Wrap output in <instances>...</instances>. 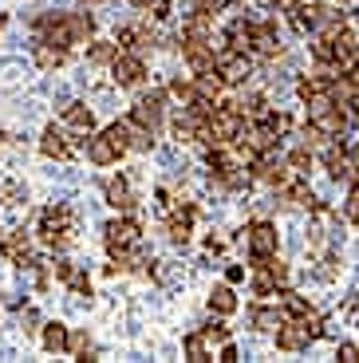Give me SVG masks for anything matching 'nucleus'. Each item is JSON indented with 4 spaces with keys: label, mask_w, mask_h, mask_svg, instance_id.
<instances>
[{
    "label": "nucleus",
    "mask_w": 359,
    "mask_h": 363,
    "mask_svg": "<svg viewBox=\"0 0 359 363\" xmlns=\"http://www.w3.org/2000/svg\"><path fill=\"white\" fill-rule=\"evenodd\" d=\"M308 127H316L320 135H340L348 127V115L328 91H320V95H308Z\"/></svg>",
    "instance_id": "2"
},
{
    "label": "nucleus",
    "mask_w": 359,
    "mask_h": 363,
    "mask_svg": "<svg viewBox=\"0 0 359 363\" xmlns=\"http://www.w3.org/2000/svg\"><path fill=\"white\" fill-rule=\"evenodd\" d=\"M36 64L44 67V72H55V67L67 64V52H63V48H55V44H44V40H40V44H36Z\"/></svg>",
    "instance_id": "26"
},
{
    "label": "nucleus",
    "mask_w": 359,
    "mask_h": 363,
    "mask_svg": "<svg viewBox=\"0 0 359 363\" xmlns=\"http://www.w3.org/2000/svg\"><path fill=\"white\" fill-rule=\"evenodd\" d=\"M118 55V44H111V40H91L87 48V64L95 67H111V60Z\"/></svg>",
    "instance_id": "27"
},
{
    "label": "nucleus",
    "mask_w": 359,
    "mask_h": 363,
    "mask_svg": "<svg viewBox=\"0 0 359 363\" xmlns=\"http://www.w3.org/2000/svg\"><path fill=\"white\" fill-rule=\"evenodd\" d=\"M233 359H237V347L225 344V347H221V363H233Z\"/></svg>",
    "instance_id": "40"
},
{
    "label": "nucleus",
    "mask_w": 359,
    "mask_h": 363,
    "mask_svg": "<svg viewBox=\"0 0 359 363\" xmlns=\"http://www.w3.org/2000/svg\"><path fill=\"white\" fill-rule=\"evenodd\" d=\"M138 9H154V4H158V0H135Z\"/></svg>",
    "instance_id": "41"
},
{
    "label": "nucleus",
    "mask_w": 359,
    "mask_h": 363,
    "mask_svg": "<svg viewBox=\"0 0 359 363\" xmlns=\"http://www.w3.org/2000/svg\"><path fill=\"white\" fill-rule=\"evenodd\" d=\"M67 352H75V355H83V359H91V355H95V344H91L83 332H72V340H67Z\"/></svg>",
    "instance_id": "33"
},
{
    "label": "nucleus",
    "mask_w": 359,
    "mask_h": 363,
    "mask_svg": "<svg viewBox=\"0 0 359 363\" xmlns=\"http://www.w3.org/2000/svg\"><path fill=\"white\" fill-rule=\"evenodd\" d=\"M272 336H277V347H280V352H304V347L312 344V332H308L300 320H285V324H280Z\"/></svg>",
    "instance_id": "13"
},
{
    "label": "nucleus",
    "mask_w": 359,
    "mask_h": 363,
    "mask_svg": "<svg viewBox=\"0 0 359 363\" xmlns=\"http://www.w3.org/2000/svg\"><path fill=\"white\" fill-rule=\"evenodd\" d=\"M340 359L359 363V344H340Z\"/></svg>",
    "instance_id": "38"
},
{
    "label": "nucleus",
    "mask_w": 359,
    "mask_h": 363,
    "mask_svg": "<svg viewBox=\"0 0 359 363\" xmlns=\"http://www.w3.org/2000/svg\"><path fill=\"white\" fill-rule=\"evenodd\" d=\"M249 320H253V328H257V332H277V328L285 324V312L272 308V304H260V308L249 312Z\"/></svg>",
    "instance_id": "22"
},
{
    "label": "nucleus",
    "mask_w": 359,
    "mask_h": 363,
    "mask_svg": "<svg viewBox=\"0 0 359 363\" xmlns=\"http://www.w3.org/2000/svg\"><path fill=\"white\" fill-rule=\"evenodd\" d=\"M285 162H288V170L297 174V178H304V174L312 170V150H308V143H304V146H297V150H292V155L285 158Z\"/></svg>",
    "instance_id": "28"
},
{
    "label": "nucleus",
    "mask_w": 359,
    "mask_h": 363,
    "mask_svg": "<svg viewBox=\"0 0 359 363\" xmlns=\"http://www.w3.org/2000/svg\"><path fill=\"white\" fill-rule=\"evenodd\" d=\"M206 340H209V344H214V340H217V344H225V340H229V328H225V324H209L206 328Z\"/></svg>",
    "instance_id": "37"
},
{
    "label": "nucleus",
    "mask_w": 359,
    "mask_h": 363,
    "mask_svg": "<svg viewBox=\"0 0 359 363\" xmlns=\"http://www.w3.org/2000/svg\"><path fill=\"white\" fill-rule=\"evenodd\" d=\"M209 340H206V332H189L186 336V359H194V363H201V359H209Z\"/></svg>",
    "instance_id": "29"
},
{
    "label": "nucleus",
    "mask_w": 359,
    "mask_h": 363,
    "mask_svg": "<svg viewBox=\"0 0 359 363\" xmlns=\"http://www.w3.org/2000/svg\"><path fill=\"white\" fill-rule=\"evenodd\" d=\"M162 118H166V91H146L143 99L131 107V123H138L150 135L162 130Z\"/></svg>",
    "instance_id": "5"
},
{
    "label": "nucleus",
    "mask_w": 359,
    "mask_h": 363,
    "mask_svg": "<svg viewBox=\"0 0 359 363\" xmlns=\"http://www.w3.org/2000/svg\"><path fill=\"white\" fill-rule=\"evenodd\" d=\"M67 289H72L75 296H91V281H87V272L72 269V277H67Z\"/></svg>",
    "instance_id": "34"
},
{
    "label": "nucleus",
    "mask_w": 359,
    "mask_h": 363,
    "mask_svg": "<svg viewBox=\"0 0 359 363\" xmlns=\"http://www.w3.org/2000/svg\"><path fill=\"white\" fill-rule=\"evenodd\" d=\"M83 4H99V0H83Z\"/></svg>",
    "instance_id": "44"
},
{
    "label": "nucleus",
    "mask_w": 359,
    "mask_h": 363,
    "mask_svg": "<svg viewBox=\"0 0 359 363\" xmlns=\"http://www.w3.org/2000/svg\"><path fill=\"white\" fill-rule=\"evenodd\" d=\"M170 95H178L182 103H194V95H198V91H194V79H186V75H174V79H170Z\"/></svg>",
    "instance_id": "32"
},
{
    "label": "nucleus",
    "mask_w": 359,
    "mask_h": 363,
    "mask_svg": "<svg viewBox=\"0 0 359 363\" xmlns=\"http://www.w3.org/2000/svg\"><path fill=\"white\" fill-rule=\"evenodd\" d=\"M67 340H72V332H67V324H60V320H52V324L40 328V344H44V352H67Z\"/></svg>",
    "instance_id": "20"
},
{
    "label": "nucleus",
    "mask_w": 359,
    "mask_h": 363,
    "mask_svg": "<svg viewBox=\"0 0 359 363\" xmlns=\"http://www.w3.org/2000/svg\"><path fill=\"white\" fill-rule=\"evenodd\" d=\"M280 312H285V320H304L308 312H312V304H308L300 292H292V289L280 284Z\"/></svg>",
    "instance_id": "21"
},
{
    "label": "nucleus",
    "mask_w": 359,
    "mask_h": 363,
    "mask_svg": "<svg viewBox=\"0 0 359 363\" xmlns=\"http://www.w3.org/2000/svg\"><path fill=\"white\" fill-rule=\"evenodd\" d=\"M118 155H123V150H118V146L107 138V130H103V135H95V138H87V162L91 166H115Z\"/></svg>",
    "instance_id": "15"
},
{
    "label": "nucleus",
    "mask_w": 359,
    "mask_h": 363,
    "mask_svg": "<svg viewBox=\"0 0 359 363\" xmlns=\"http://www.w3.org/2000/svg\"><path fill=\"white\" fill-rule=\"evenodd\" d=\"M40 241L48 249H67L72 241V209L67 206H48L40 213Z\"/></svg>",
    "instance_id": "3"
},
{
    "label": "nucleus",
    "mask_w": 359,
    "mask_h": 363,
    "mask_svg": "<svg viewBox=\"0 0 359 363\" xmlns=\"http://www.w3.org/2000/svg\"><path fill=\"white\" fill-rule=\"evenodd\" d=\"M253 52L265 55V60H277L280 55V36L269 20H265V24H253Z\"/></svg>",
    "instance_id": "16"
},
{
    "label": "nucleus",
    "mask_w": 359,
    "mask_h": 363,
    "mask_svg": "<svg viewBox=\"0 0 359 363\" xmlns=\"http://www.w3.org/2000/svg\"><path fill=\"white\" fill-rule=\"evenodd\" d=\"M103 198H107L111 209H118V213H131V209H135V178H107V186H103Z\"/></svg>",
    "instance_id": "11"
},
{
    "label": "nucleus",
    "mask_w": 359,
    "mask_h": 363,
    "mask_svg": "<svg viewBox=\"0 0 359 363\" xmlns=\"http://www.w3.org/2000/svg\"><path fill=\"white\" fill-rule=\"evenodd\" d=\"M0 201H4V206H20V201H28V190H24V182H16V178L0 182Z\"/></svg>",
    "instance_id": "30"
},
{
    "label": "nucleus",
    "mask_w": 359,
    "mask_h": 363,
    "mask_svg": "<svg viewBox=\"0 0 359 363\" xmlns=\"http://www.w3.org/2000/svg\"><path fill=\"white\" fill-rule=\"evenodd\" d=\"M348 218H351V221H355V225H359V206H355V209H351V213H348Z\"/></svg>",
    "instance_id": "42"
},
{
    "label": "nucleus",
    "mask_w": 359,
    "mask_h": 363,
    "mask_svg": "<svg viewBox=\"0 0 359 363\" xmlns=\"http://www.w3.org/2000/svg\"><path fill=\"white\" fill-rule=\"evenodd\" d=\"M324 166H328V174H332L336 182L355 178V166H351V155L343 150V146H328V150H324Z\"/></svg>",
    "instance_id": "17"
},
{
    "label": "nucleus",
    "mask_w": 359,
    "mask_h": 363,
    "mask_svg": "<svg viewBox=\"0 0 359 363\" xmlns=\"http://www.w3.org/2000/svg\"><path fill=\"white\" fill-rule=\"evenodd\" d=\"M111 79H115L118 87H138V83L146 79V60L138 52H118L115 60H111Z\"/></svg>",
    "instance_id": "7"
},
{
    "label": "nucleus",
    "mask_w": 359,
    "mask_h": 363,
    "mask_svg": "<svg viewBox=\"0 0 359 363\" xmlns=\"http://www.w3.org/2000/svg\"><path fill=\"white\" fill-rule=\"evenodd\" d=\"M209 312H214V316H233L237 312V296H233L229 284H217V289L209 292Z\"/></svg>",
    "instance_id": "23"
},
{
    "label": "nucleus",
    "mask_w": 359,
    "mask_h": 363,
    "mask_svg": "<svg viewBox=\"0 0 359 363\" xmlns=\"http://www.w3.org/2000/svg\"><path fill=\"white\" fill-rule=\"evenodd\" d=\"M194 9H198V12H209V16H214V12L229 9V0H194Z\"/></svg>",
    "instance_id": "35"
},
{
    "label": "nucleus",
    "mask_w": 359,
    "mask_h": 363,
    "mask_svg": "<svg viewBox=\"0 0 359 363\" xmlns=\"http://www.w3.org/2000/svg\"><path fill=\"white\" fill-rule=\"evenodd\" d=\"M103 241H107L111 257H126L131 249H138V241H143V225H138L135 218H115L103 229Z\"/></svg>",
    "instance_id": "4"
},
{
    "label": "nucleus",
    "mask_w": 359,
    "mask_h": 363,
    "mask_svg": "<svg viewBox=\"0 0 359 363\" xmlns=\"http://www.w3.org/2000/svg\"><path fill=\"white\" fill-rule=\"evenodd\" d=\"M194 218H198V209L189 206V201H174V209H170V241L174 245H186L189 241V233H194Z\"/></svg>",
    "instance_id": "12"
},
{
    "label": "nucleus",
    "mask_w": 359,
    "mask_h": 363,
    "mask_svg": "<svg viewBox=\"0 0 359 363\" xmlns=\"http://www.w3.org/2000/svg\"><path fill=\"white\" fill-rule=\"evenodd\" d=\"M225 281H229V284H241V281H245V269H241V264H233V269L225 272Z\"/></svg>",
    "instance_id": "39"
},
{
    "label": "nucleus",
    "mask_w": 359,
    "mask_h": 363,
    "mask_svg": "<svg viewBox=\"0 0 359 363\" xmlns=\"http://www.w3.org/2000/svg\"><path fill=\"white\" fill-rule=\"evenodd\" d=\"M0 253L9 257L12 264H20V269H36V257H32V241H28L24 233H0Z\"/></svg>",
    "instance_id": "10"
},
{
    "label": "nucleus",
    "mask_w": 359,
    "mask_h": 363,
    "mask_svg": "<svg viewBox=\"0 0 359 363\" xmlns=\"http://www.w3.org/2000/svg\"><path fill=\"white\" fill-rule=\"evenodd\" d=\"M312 60H316V64H324V67L336 64V48H332V40H328V36H316L312 40Z\"/></svg>",
    "instance_id": "31"
},
{
    "label": "nucleus",
    "mask_w": 359,
    "mask_h": 363,
    "mask_svg": "<svg viewBox=\"0 0 359 363\" xmlns=\"http://www.w3.org/2000/svg\"><path fill=\"white\" fill-rule=\"evenodd\" d=\"M217 75H221V83H229V87H241V83L253 75L249 55L233 52V48H225V52H217Z\"/></svg>",
    "instance_id": "9"
},
{
    "label": "nucleus",
    "mask_w": 359,
    "mask_h": 363,
    "mask_svg": "<svg viewBox=\"0 0 359 363\" xmlns=\"http://www.w3.org/2000/svg\"><path fill=\"white\" fill-rule=\"evenodd\" d=\"M253 269H257V272H253V296H272V292L280 289V281L272 277V269L265 261H257Z\"/></svg>",
    "instance_id": "24"
},
{
    "label": "nucleus",
    "mask_w": 359,
    "mask_h": 363,
    "mask_svg": "<svg viewBox=\"0 0 359 363\" xmlns=\"http://www.w3.org/2000/svg\"><path fill=\"white\" fill-rule=\"evenodd\" d=\"M40 150H44L48 158H67V155H72V146H67L63 130H55V127L44 130V138H40Z\"/></svg>",
    "instance_id": "25"
},
{
    "label": "nucleus",
    "mask_w": 359,
    "mask_h": 363,
    "mask_svg": "<svg viewBox=\"0 0 359 363\" xmlns=\"http://www.w3.org/2000/svg\"><path fill=\"white\" fill-rule=\"evenodd\" d=\"M63 123L72 130H79V135H91V130H95V111H91L87 103H67V107H63Z\"/></svg>",
    "instance_id": "19"
},
{
    "label": "nucleus",
    "mask_w": 359,
    "mask_h": 363,
    "mask_svg": "<svg viewBox=\"0 0 359 363\" xmlns=\"http://www.w3.org/2000/svg\"><path fill=\"white\" fill-rule=\"evenodd\" d=\"M36 32L44 44H55L63 52H72L75 44H87L91 32H95V20L87 12H48L36 20Z\"/></svg>",
    "instance_id": "1"
},
{
    "label": "nucleus",
    "mask_w": 359,
    "mask_h": 363,
    "mask_svg": "<svg viewBox=\"0 0 359 363\" xmlns=\"http://www.w3.org/2000/svg\"><path fill=\"white\" fill-rule=\"evenodd\" d=\"M72 269H75V264L63 261V257H60V261H52V277H55V281H67V277H72Z\"/></svg>",
    "instance_id": "36"
},
{
    "label": "nucleus",
    "mask_w": 359,
    "mask_h": 363,
    "mask_svg": "<svg viewBox=\"0 0 359 363\" xmlns=\"http://www.w3.org/2000/svg\"><path fill=\"white\" fill-rule=\"evenodd\" d=\"M182 55L194 75H217V48L206 40H186L182 36Z\"/></svg>",
    "instance_id": "8"
},
{
    "label": "nucleus",
    "mask_w": 359,
    "mask_h": 363,
    "mask_svg": "<svg viewBox=\"0 0 359 363\" xmlns=\"http://www.w3.org/2000/svg\"><path fill=\"white\" fill-rule=\"evenodd\" d=\"M4 24H9V16H4V12H0V28H4Z\"/></svg>",
    "instance_id": "43"
},
{
    "label": "nucleus",
    "mask_w": 359,
    "mask_h": 363,
    "mask_svg": "<svg viewBox=\"0 0 359 363\" xmlns=\"http://www.w3.org/2000/svg\"><path fill=\"white\" fill-rule=\"evenodd\" d=\"M277 225L272 221H253V225H245V245H249L253 261H269L272 253H277Z\"/></svg>",
    "instance_id": "6"
},
{
    "label": "nucleus",
    "mask_w": 359,
    "mask_h": 363,
    "mask_svg": "<svg viewBox=\"0 0 359 363\" xmlns=\"http://www.w3.org/2000/svg\"><path fill=\"white\" fill-rule=\"evenodd\" d=\"M182 36L186 40H206V44H214L217 40V28H214V16H209V12H189L186 16V24H182ZM217 48V44H214Z\"/></svg>",
    "instance_id": "14"
},
{
    "label": "nucleus",
    "mask_w": 359,
    "mask_h": 363,
    "mask_svg": "<svg viewBox=\"0 0 359 363\" xmlns=\"http://www.w3.org/2000/svg\"><path fill=\"white\" fill-rule=\"evenodd\" d=\"M225 40H229V48H233V52L249 55V52H253V24H249L245 16L229 20V28H225Z\"/></svg>",
    "instance_id": "18"
}]
</instances>
